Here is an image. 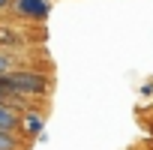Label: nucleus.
Instances as JSON below:
<instances>
[{
  "label": "nucleus",
  "instance_id": "1",
  "mask_svg": "<svg viewBox=\"0 0 153 150\" xmlns=\"http://www.w3.org/2000/svg\"><path fill=\"white\" fill-rule=\"evenodd\" d=\"M0 87L9 96H42L48 93V78L39 72H3L0 75Z\"/></svg>",
  "mask_w": 153,
  "mask_h": 150
},
{
  "label": "nucleus",
  "instance_id": "7",
  "mask_svg": "<svg viewBox=\"0 0 153 150\" xmlns=\"http://www.w3.org/2000/svg\"><path fill=\"white\" fill-rule=\"evenodd\" d=\"M9 3H12V0H0V9H6V6H9Z\"/></svg>",
  "mask_w": 153,
  "mask_h": 150
},
{
  "label": "nucleus",
  "instance_id": "5",
  "mask_svg": "<svg viewBox=\"0 0 153 150\" xmlns=\"http://www.w3.org/2000/svg\"><path fill=\"white\" fill-rule=\"evenodd\" d=\"M0 150H24L15 132H3L0 129Z\"/></svg>",
  "mask_w": 153,
  "mask_h": 150
},
{
  "label": "nucleus",
  "instance_id": "4",
  "mask_svg": "<svg viewBox=\"0 0 153 150\" xmlns=\"http://www.w3.org/2000/svg\"><path fill=\"white\" fill-rule=\"evenodd\" d=\"M18 129H24L30 138H45V135H42V117H39L36 111H27V114L21 117V126H18Z\"/></svg>",
  "mask_w": 153,
  "mask_h": 150
},
{
  "label": "nucleus",
  "instance_id": "3",
  "mask_svg": "<svg viewBox=\"0 0 153 150\" xmlns=\"http://www.w3.org/2000/svg\"><path fill=\"white\" fill-rule=\"evenodd\" d=\"M18 126H21V117L15 114V108L9 102H0V129L3 132H18Z\"/></svg>",
  "mask_w": 153,
  "mask_h": 150
},
{
  "label": "nucleus",
  "instance_id": "2",
  "mask_svg": "<svg viewBox=\"0 0 153 150\" xmlns=\"http://www.w3.org/2000/svg\"><path fill=\"white\" fill-rule=\"evenodd\" d=\"M9 6L15 9V15H21L27 21H45L51 12V0H12Z\"/></svg>",
  "mask_w": 153,
  "mask_h": 150
},
{
  "label": "nucleus",
  "instance_id": "6",
  "mask_svg": "<svg viewBox=\"0 0 153 150\" xmlns=\"http://www.w3.org/2000/svg\"><path fill=\"white\" fill-rule=\"evenodd\" d=\"M3 72H9V60H6L3 54H0V75H3Z\"/></svg>",
  "mask_w": 153,
  "mask_h": 150
}]
</instances>
